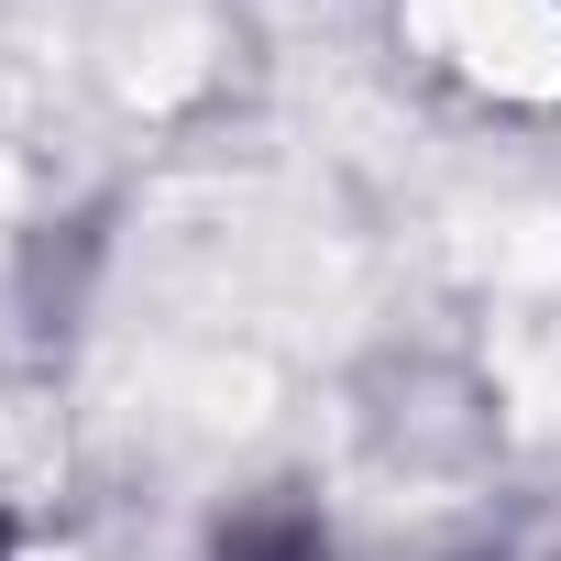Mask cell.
Masks as SVG:
<instances>
[{"instance_id": "obj_1", "label": "cell", "mask_w": 561, "mask_h": 561, "mask_svg": "<svg viewBox=\"0 0 561 561\" xmlns=\"http://www.w3.org/2000/svg\"><path fill=\"white\" fill-rule=\"evenodd\" d=\"M231 561H331V550H320V528H309V517H264V528H242V539H231Z\"/></svg>"}]
</instances>
